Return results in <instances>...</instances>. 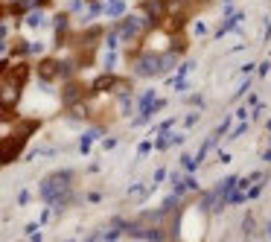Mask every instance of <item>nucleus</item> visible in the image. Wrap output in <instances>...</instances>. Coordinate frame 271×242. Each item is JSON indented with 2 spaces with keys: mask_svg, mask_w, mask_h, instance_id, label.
Wrapping results in <instances>:
<instances>
[{
  "mask_svg": "<svg viewBox=\"0 0 271 242\" xmlns=\"http://www.w3.org/2000/svg\"><path fill=\"white\" fill-rule=\"evenodd\" d=\"M59 70H61V64L56 61V58H44V61L38 64V76H41V79H56Z\"/></svg>",
  "mask_w": 271,
  "mask_h": 242,
  "instance_id": "nucleus-1",
  "label": "nucleus"
},
{
  "mask_svg": "<svg viewBox=\"0 0 271 242\" xmlns=\"http://www.w3.org/2000/svg\"><path fill=\"white\" fill-rule=\"evenodd\" d=\"M41 3H44V0H21V3H18V9L24 12V9H32V6H41Z\"/></svg>",
  "mask_w": 271,
  "mask_h": 242,
  "instance_id": "nucleus-5",
  "label": "nucleus"
},
{
  "mask_svg": "<svg viewBox=\"0 0 271 242\" xmlns=\"http://www.w3.org/2000/svg\"><path fill=\"white\" fill-rule=\"evenodd\" d=\"M79 96H82V88H79V82H70V85L64 88V102L73 105L76 99H79Z\"/></svg>",
  "mask_w": 271,
  "mask_h": 242,
  "instance_id": "nucleus-2",
  "label": "nucleus"
},
{
  "mask_svg": "<svg viewBox=\"0 0 271 242\" xmlns=\"http://www.w3.org/2000/svg\"><path fill=\"white\" fill-rule=\"evenodd\" d=\"M15 79H18V82L26 79V64H18V70H15Z\"/></svg>",
  "mask_w": 271,
  "mask_h": 242,
  "instance_id": "nucleus-6",
  "label": "nucleus"
},
{
  "mask_svg": "<svg viewBox=\"0 0 271 242\" xmlns=\"http://www.w3.org/2000/svg\"><path fill=\"white\" fill-rule=\"evenodd\" d=\"M111 85H114V79H111V76H102V79H96V91H108Z\"/></svg>",
  "mask_w": 271,
  "mask_h": 242,
  "instance_id": "nucleus-4",
  "label": "nucleus"
},
{
  "mask_svg": "<svg viewBox=\"0 0 271 242\" xmlns=\"http://www.w3.org/2000/svg\"><path fill=\"white\" fill-rule=\"evenodd\" d=\"M146 12H149V18H161L164 15V3L161 0H146Z\"/></svg>",
  "mask_w": 271,
  "mask_h": 242,
  "instance_id": "nucleus-3",
  "label": "nucleus"
}]
</instances>
